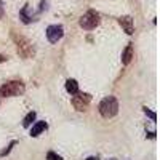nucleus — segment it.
<instances>
[{
  "instance_id": "1",
  "label": "nucleus",
  "mask_w": 160,
  "mask_h": 160,
  "mask_svg": "<svg viewBox=\"0 0 160 160\" xmlns=\"http://www.w3.org/2000/svg\"><path fill=\"white\" fill-rule=\"evenodd\" d=\"M26 91V87L22 82L19 80H11V82H7L5 85L0 87V96L3 98H13V96H19Z\"/></svg>"
},
{
  "instance_id": "2",
  "label": "nucleus",
  "mask_w": 160,
  "mask_h": 160,
  "mask_svg": "<svg viewBox=\"0 0 160 160\" xmlns=\"http://www.w3.org/2000/svg\"><path fill=\"white\" fill-rule=\"evenodd\" d=\"M118 112V102L114 96H108L99 102V114L104 118H112Z\"/></svg>"
},
{
  "instance_id": "3",
  "label": "nucleus",
  "mask_w": 160,
  "mask_h": 160,
  "mask_svg": "<svg viewBox=\"0 0 160 160\" xmlns=\"http://www.w3.org/2000/svg\"><path fill=\"white\" fill-rule=\"evenodd\" d=\"M13 38H15L16 42V48H18V53L22 56V58H32L35 55V50H34V45L29 42L28 38L24 37H18V35H13Z\"/></svg>"
},
{
  "instance_id": "4",
  "label": "nucleus",
  "mask_w": 160,
  "mask_h": 160,
  "mask_svg": "<svg viewBox=\"0 0 160 160\" xmlns=\"http://www.w3.org/2000/svg\"><path fill=\"white\" fill-rule=\"evenodd\" d=\"M78 24H80V28H83L85 31H91V29H95L96 26H99V15L96 11L90 10L80 18Z\"/></svg>"
},
{
  "instance_id": "5",
  "label": "nucleus",
  "mask_w": 160,
  "mask_h": 160,
  "mask_svg": "<svg viewBox=\"0 0 160 160\" xmlns=\"http://www.w3.org/2000/svg\"><path fill=\"white\" fill-rule=\"evenodd\" d=\"M90 101H91V98H90V95H87V93H75L74 95V98H72V104H74V108L77 109V111H85L87 108H88V104H90Z\"/></svg>"
},
{
  "instance_id": "6",
  "label": "nucleus",
  "mask_w": 160,
  "mask_h": 160,
  "mask_svg": "<svg viewBox=\"0 0 160 160\" xmlns=\"http://www.w3.org/2000/svg\"><path fill=\"white\" fill-rule=\"evenodd\" d=\"M62 35H64L62 26H59V24L48 26V29H47V38H48V42L56 43V42H59V40L62 38Z\"/></svg>"
},
{
  "instance_id": "7",
  "label": "nucleus",
  "mask_w": 160,
  "mask_h": 160,
  "mask_svg": "<svg viewBox=\"0 0 160 160\" xmlns=\"http://www.w3.org/2000/svg\"><path fill=\"white\" fill-rule=\"evenodd\" d=\"M118 24L122 26V29H123L128 35H131L133 32H135V21H133L131 16H120V18H118Z\"/></svg>"
},
{
  "instance_id": "8",
  "label": "nucleus",
  "mask_w": 160,
  "mask_h": 160,
  "mask_svg": "<svg viewBox=\"0 0 160 160\" xmlns=\"http://www.w3.org/2000/svg\"><path fill=\"white\" fill-rule=\"evenodd\" d=\"M47 127H48V125H47L45 122H37V123L31 128V136H32V138L38 136L40 133H43V131L47 130Z\"/></svg>"
},
{
  "instance_id": "9",
  "label": "nucleus",
  "mask_w": 160,
  "mask_h": 160,
  "mask_svg": "<svg viewBox=\"0 0 160 160\" xmlns=\"http://www.w3.org/2000/svg\"><path fill=\"white\" fill-rule=\"evenodd\" d=\"M131 58H133V47L131 45H127V48L122 53V62L127 66V64L131 62Z\"/></svg>"
},
{
  "instance_id": "10",
  "label": "nucleus",
  "mask_w": 160,
  "mask_h": 160,
  "mask_svg": "<svg viewBox=\"0 0 160 160\" xmlns=\"http://www.w3.org/2000/svg\"><path fill=\"white\" fill-rule=\"evenodd\" d=\"M66 90H68V93H71V95H75L78 91V83L74 78H69L68 82H66Z\"/></svg>"
},
{
  "instance_id": "11",
  "label": "nucleus",
  "mask_w": 160,
  "mask_h": 160,
  "mask_svg": "<svg viewBox=\"0 0 160 160\" xmlns=\"http://www.w3.org/2000/svg\"><path fill=\"white\" fill-rule=\"evenodd\" d=\"M34 120H35V112H29L28 115L24 117V120H22V127H29Z\"/></svg>"
},
{
  "instance_id": "12",
  "label": "nucleus",
  "mask_w": 160,
  "mask_h": 160,
  "mask_svg": "<svg viewBox=\"0 0 160 160\" xmlns=\"http://www.w3.org/2000/svg\"><path fill=\"white\" fill-rule=\"evenodd\" d=\"M47 158H48V160H62V158H61L59 155H56L55 152H48V154H47Z\"/></svg>"
},
{
  "instance_id": "13",
  "label": "nucleus",
  "mask_w": 160,
  "mask_h": 160,
  "mask_svg": "<svg viewBox=\"0 0 160 160\" xmlns=\"http://www.w3.org/2000/svg\"><path fill=\"white\" fill-rule=\"evenodd\" d=\"M2 16H3V3L0 2V18H2Z\"/></svg>"
},
{
  "instance_id": "14",
  "label": "nucleus",
  "mask_w": 160,
  "mask_h": 160,
  "mask_svg": "<svg viewBox=\"0 0 160 160\" xmlns=\"http://www.w3.org/2000/svg\"><path fill=\"white\" fill-rule=\"evenodd\" d=\"M87 160H98L96 157H90V158H87Z\"/></svg>"
}]
</instances>
